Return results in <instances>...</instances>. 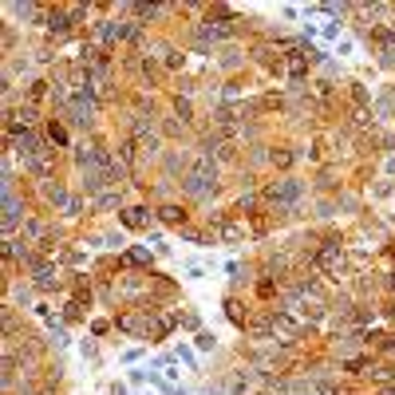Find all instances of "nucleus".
Masks as SVG:
<instances>
[{
  "label": "nucleus",
  "mask_w": 395,
  "mask_h": 395,
  "mask_svg": "<svg viewBox=\"0 0 395 395\" xmlns=\"http://www.w3.org/2000/svg\"><path fill=\"white\" fill-rule=\"evenodd\" d=\"M320 265H324V269H336V265H340V253H336V249H324V253H320Z\"/></svg>",
  "instance_id": "nucleus-1"
}]
</instances>
